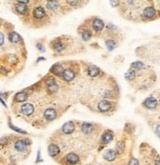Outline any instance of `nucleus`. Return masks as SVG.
<instances>
[{
	"label": "nucleus",
	"mask_w": 160,
	"mask_h": 165,
	"mask_svg": "<svg viewBox=\"0 0 160 165\" xmlns=\"http://www.w3.org/2000/svg\"><path fill=\"white\" fill-rule=\"evenodd\" d=\"M142 16L144 18H146V19H154V18L156 17V10H155V8L152 7V6L145 7L144 9H143Z\"/></svg>",
	"instance_id": "f257e3e1"
},
{
	"label": "nucleus",
	"mask_w": 160,
	"mask_h": 165,
	"mask_svg": "<svg viewBox=\"0 0 160 165\" xmlns=\"http://www.w3.org/2000/svg\"><path fill=\"white\" fill-rule=\"evenodd\" d=\"M34 106L32 104H30V103H26V104L22 105V107H21V113L24 116H31L34 113Z\"/></svg>",
	"instance_id": "f03ea898"
},
{
	"label": "nucleus",
	"mask_w": 160,
	"mask_h": 165,
	"mask_svg": "<svg viewBox=\"0 0 160 165\" xmlns=\"http://www.w3.org/2000/svg\"><path fill=\"white\" fill-rule=\"evenodd\" d=\"M143 106L146 107L147 109H155L157 106V100L154 97H148L147 99L143 102Z\"/></svg>",
	"instance_id": "7ed1b4c3"
},
{
	"label": "nucleus",
	"mask_w": 160,
	"mask_h": 165,
	"mask_svg": "<svg viewBox=\"0 0 160 165\" xmlns=\"http://www.w3.org/2000/svg\"><path fill=\"white\" fill-rule=\"evenodd\" d=\"M33 16L36 19H44L46 17V11L43 7H36L33 11Z\"/></svg>",
	"instance_id": "20e7f679"
},
{
	"label": "nucleus",
	"mask_w": 160,
	"mask_h": 165,
	"mask_svg": "<svg viewBox=\"0 0 160 165\" xmlns=\"http://www.w3.org/2000/svg\"><path fill=\"white\" fill-rule=\"evenodd\" d=\"M62 77H63V79L67 81V82H69V81H72L74 79L75 77V73L74 71H73L72 69L70 68H67L63 71V74H62Z\"/></svg>",
	"instance_id": "39448f33"
},
{
	"label": "nucleus",
	"mask_w": 160,
	"mask_h": 165,
	"mask_svg": "<svg viewBox=\"0 0 160 165\" xmlns=\"http://www.w3.org/2000/svg\"><path fill=\"white\" fill-rule=\"evenodd\" d=\"M45 118L48 121H53L56 118V112L55 109L53 108H48L45 111Z\"/></svg>",
	"instance_id": "423d86ee"
},
{
	"label": "nucleus",
	"mask_w": 160,
	"mask_h": 165,
	"mask_svg": "<svg viewBox=\"0 0 160 165\" xmlns=\"http://www.w3.org/2000/svg\"><path fill=\"white\" fill-rule=\"evenodd\" d=\"M18 3L16 4V10H17L18 13L20 14H26L27 11H28V6H27L26 3H23L22 1H17Z\"/></svg>",
	"instance_id": "0eeeda50"
},
{
	"label": "nucleus",
	"mask_w": 160,
	"mask_h": 165,
	"mask_svg": "<svg viewBox=\"0 0 160 165\" xmlns=\"http://www.w3.org/2000/svg\"><path fill=\"white\" fill-rule=\"evenodd\" d=\"M46 84H47V87L50 92H56L58 90V85L56 84L55 79H48L46 82Z\"/></svg>",
	"instance_id": "6e6552de"
},
{
	"label": "nucleus",
	"mask_w": 160,
	"mask_h": 165,
	"mask_svg": "<svg viewBox=\"0 0 160 165\" xmlns=\"http://www.w3.org/2000/svg\"><path fill=\"white\" fill-rule=\"evenodd\" d=\"M93 29L96 32H101L102 30L104 29V23H103V21L101 19H99V18L95 19L93 22Z\"/></svg>",
	"instance_id": "1a4fd4ad"
},
{
	"label": "nucleus",
	"mask_w": 160,
	"mask_h": 165,
	"mask_svg": "<svg viewBox=\"0 0 160 165\" xmlns=\"http://www.w3.org/2000/svg\"><path fill=\"white\" fill-rule=\"evenodd\" d=\"M75 129V126L74 124L72 123V122H68V123H65L62 127V132H64V134H71V132L74 131Z\"/></svg>",
	"instance_id": "9d476101"
},
{
	"label": "nucleus",
	"mask_w": 160,
	"mask_h": 165,
	"mask_svg": "<svg viewBox=\"0 0 160 165\" xmlns=\"http://www.w3.org/2000/svg\"><path fill=\"white\" fill-rule=\"evenodd\" d=\"M87 73L92 77H96L100 73V68L95 65H89L87 68Z\"/></svg>",
	"instance_id": "9b49d317"
},
{
	"label": "nucleus",
	"mask_w": 160,
	"mask_h": 165,
	"mask_svg": "<svg viewBox=\"0 0 160 165\" xmlns=\"http://www.w3.org/2000/svg\"><path fill=\"white\" fill-rule=\"evenodd\" d=\"M111 103L109 101H106V100H104V101H101L99 103V105H98V108H99V110L101 111V112H107L108 110H110V108H111Z\"/></svg>",
	"instance_id": "f8f14e48"
},
{
	"label": "nucleus",
	"mask_w": 160,
	"mask_h": 165,
	"mask_svg": "<svg viewBox=\"0 0 160 165\" xmlns=\"http://www.w3.org/2000/svg\"><path fill=\"white\" fill-rule=\"evenodd\" d=\"M8 39H9L10 42L13 43V44H18V43H20L21 41H22V38L19 36L16 32H12V33H10L9 36H8Z\"/></svg>",
	"instance_id": "ddd939ff"
},
{
	"label": "nucleus",
	"mask_w": 160,
	"mask_h": 165,
	"mask_svg": "<svg viewBox=\"0 0 160 165\" xmlns=\"http://www.w3.org/2000/svg\"><path fill=\"white\" fill-rule=\"evenodd\" d=\"M66 160L70 164H76L77 162L79 161V157L74 153H69L66 155Z\"/></svg>",
	"instance_id": "4468645a"
},
{
	"label": "nucleus",
	"mask_w": 160,
	"mask_h": 165,
	"mask_svg": "<svg viewBox=\"0 0 160 165\" xmlns=\"http://www.w3.org/2000/svg\"><path fill=\"white\" fill-rule=\"evenodd\" d=\"M104 158L108 161H113L116 158V152L112 149H108L104 153Z\"/></svg>",
	"instance_id": "2eb2a0df"
},
{
	"label": "nucleus",
	"mask_w": 160,
	"mask_h": 165,
	"mask_svg": "<svg viewBox=\"0 0 160 165\" xmlns=\"http://www.w3.org/2000/svg\"><path fill=\"white\" fill-rule=\"evenodd\" d=\"M48 154H50V156H55L59 153V148L58 145H55V144H50L48 145Z\"/></svg>",
	"instance_id": "dca6fc26"
},
{
	"label": "nucleus",
	"mask_w": 160,
	"mask_h": 165,
	"mask_svg": "<svg viewBox=\"0 0 160 165\" xmlns=\"http://www.w3.org/2000/svg\"><path fill=\"white\" fill-rule=\"evenodd\" d=\"M26 147H27V142L25 140H18V142H15V148L17 149L18 151H24L26 149Z\"/></svg>",
	"instance_id": "f3484780"
},
{
	"label": "nucleus",
	"mask_w": 160,
	"mask_h": 165,
	"mask_svg": "<svg viewBox=\"0 0 160 165\" xmlns=\"http://www.w3.org/2000/svg\"><path fill=\"white\" fill-rule=\"evenodd\" d=\"M63 71L64 70L62 69V65L60 63L55 64V65H53V67L51 68V72L55 75H62L63 74Z\"/></svg>",
	"instance_id": "a211bd4d"
},
{
	"label": "nucleus",
	"mask_w": 160,
	"mask_h": 165,
	"mask_svg": "<svg viewBox=\"0 0 160 165\" xmlns=\"http://www.w3.org/2000/svg\"><path fill=\"white\" fill-rule=\"evenodd\" d=\"M112 139H113V134L111 132H106L102 137V142L104 143L110 142Z\"/></svg>",
	"instance_id": "6ab92c4d"
},
{
	"label": "nucleus",
	"mask_w": 160,
	"mask_h": 165,
	"mask_svg": "<svg viewBox=\"0 0 160 165\" xmlns=\"http://www.w3.org/2000/svg\"><path fill=\"white\" fill-rule=\"evenodd\" d=\"M93 131V126L89 123H84L82 125V132L85 134H91Z\"/></svg>",
	"instance_id": "aec40b11"
},
{
	"label": "nucleus",
	"mask_w": 160,
	"mask_h": 165,
	"mask_svg": "<svg viewBox=\"0 0 160 165\" xmlns=\"http://www.w3.org/2000/svg\"><path fill=\"white\" fill-rule=\"evenodd\" d=\"M27 97H28V95H27L26 92H21V93H18L17 95L15 96V100L17 102H22V101H25L27 99Z\"/></svg>",
	"instance_id": "412c9836"
},
{
	"label": "nucleus",
	"mask_w": 160,
	"mask_h": 165,
	"mask_svg": "<svg viewBox=\"0 0 160 165\" xmlns=\"http://www.w3.org/2000/svg\"><path fill=\"white\" fill-rule=\"evenodd\" d=\"M58 1H48L47 3V7L48 9H50V11H53V10H55L56 8L58 7Z\"/></svg>",
	"instance_id": "4be33fe9"
},
{
	"label": "nucleus",
	"mask_w": 160,
	"mask_h": 165,
	"mask_svg": "<svg viewBox=\"0 0 160 165\" xmlns=\"http://www.w3.org/2000/svg\"><path fill=\"white\" fill-rule=\"evenodd\" d=\"M106 46H107V48L109 50H113L114 48H116L117 44H116L115 41H113V40H107L106 41Z\"/></svg>",
	"instance_id": "5701e85b"
},
{
	"label": "nucleus",
	"mask_w": 160,
	"mask_h": 165,
	"mask_svg": "<svg viewBox=\"0 0 160 165\" xmlns=\"http://www.w3.org/2000/svg\"><path fill=\"white\" fill-rule=\"evenodd\" d=\"M82 39L84 41H89L91 39V33L89 31H84L82 33Z\"/></svg>",
	"instance_id": "b1692460"
},
{
	"label": "nucleus",
	"mask_w": 160,
	"mask_h": 165,
	"mask_svg": "<svg viewBox=\"0 0 160 165\" xmlns=\"http://www.w3.org/2000/svg\"><path fill=\"white\" fill-rule=\"evenodd\" d=\"M124 143L122 142H120L118 143V144H117V151H118L119 153H123L124 152Z\"/></svg>",
	"instance_id": "393cba45"
},
{
	"label": "nucleus",
	"mask_w": 160,
	"mask_h": 165,
	"mask_svg": "<svg viewBox=\"0 0 160 165\" xmlns=\"http://www.w3.org/2000/svg\"><path fill=\"white\" fill-rule=\"evenodd\" d=\"M129 165H139V163H138V161L137 160V159L132 158V159H131V161H129Z\"/></svg>",
	"instance_id": "a878e982"
},
{
	"label": "nucleus",
	"mask_w": 160,
	"mask_h": 165,
	"mask_svg": "<svg viewBox=\"0 0 160 165\" xmlns=\"http://www.w3.org/2000/svg\"><path fill=\"white\" fill-rule=\"evenodd\" d=\"M9 126L11 127V128H12L13 129H15L16 132H22V134H26V132L22 131V129H19L18 128H16V127H14V126H11V124H9Z\"/></svg>",
	"instance_id": "bb28decb"
},
{
	"label": "nucleus",
	"mask_w": 160,
	"mask_h": 165,
	"mask_svg": "<svg viewBox=\"0 0 160 165\" xmlns=\"http://www.w3.org/2000/svg\"><path fill=\"white\" fill-rule=\"evenodd\" d=\"M37 48H39L40 51H45V47L42 44H37Z\"/></svg>",
	"instance_id": "cd10ccee"
},
{
	"label": "nucleus",
	"mask_w": 160,
	"mask_h": 165,
	"mask_svg": "<svg viewBox=\"0 0 160 165\" xmlns=\"http://www.w3.org/2000/svg\"><path fill=\"white\" fill-rule=\"evenodd\" d=\"M156 134L160 137V125H158L156 127Z\"/></svg>",
	"instance_id": "c85d7f7f"
},
{
	"label": "nucleus",
	"mask_w": 160,
	"mask_h": 165,
	"mask_svg": "<svg viewBox=\"0 0 160 165\" xmlns=\"http://www.w3.org/2000/svg\"><path fill=\"white\" fill-rule=\"evenodd\" d=\"M4 44V35L1 34V45Z\"/></svg>",
	"instance_id": "c756f323"
},
{
	"label": "nucleus",
	"mask_w": 160,
	"mask_h": 165,
	"mask_svg": "<svg viewBox=\"0 0 160 165\" xmlns=\"http://www.w3.org/2000/svg\"><path fill=\"white\" fill-rule=\"evenodd\" d=\"M111 4H112V5H116V6H117V5L119 4V1H111Z\"/></svg>",
	"instance_id": "7c9ffc66"
}]
</instances>
